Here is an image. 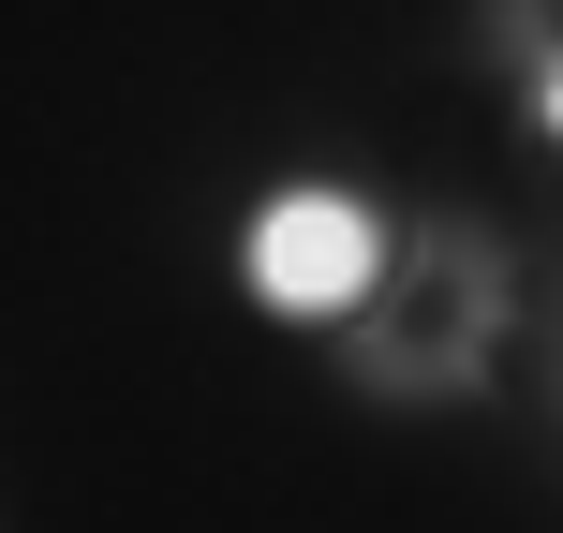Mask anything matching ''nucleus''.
<instances>
[{
    "label": "nucleus",
    "mask_w": 563,
    "mask_h": 533,
    "mask_svg": "<svg viewBox=\"0 0 563 533\" xmlns=\"http://www.w3.org/2000/svg\"><path fill=\"white\" fill-rule=\"evenodd\" d=\"M534 341V237L505 208H416L386 237V281L341 311V386L371 415H460Z\"/></svg>",
    "instance_id": "nucleus-1"
},
{
    "label": "nucleus",
    "mask_w": 563,
    "mask_h": 533,
    "mask_svg": "<svg viewBox=\"0 0 563 533\" xmlns=\"http://www.w3.org/2000/svg\"><path fill=\"white\" fill-rule=\"evenodd\" d=\"M475 75L505 89V119L563 164V15L549 0H475Z\"/></svg>",
    "instance_id": "nucleus-2"
},
{
    "label": "nucleus",
    "mask_w": 563,
    "mask_h": 533,
    "mask_svg": "<svg viewBox=\"0 0 563 533\" xmlns=\"http://www.w3.org/2000/svg\"><path fill=\"white\" fill-rule=\"evenodd\" d=\"M534 386H549V445H563V326H534Z\"/></svg>",
    "instance_id": "nucleus-3"
},
{
    "label": "nucleus",
    "mask_w": 563,
    "mask_h": 533,
    "mask_svg": "<svg viewBox=\"0 0 563 533\" xmlns=\"http://www.w3.org/2000/svg\"><path fill=\"white\" fill-rule=\"evenodd\" d=\"M534 326H563V237L534 253Z\"/></svg>",
    "instance_id": "nucleus-4"
},
{
    "label": "nucleus",
    "mask_w": 563,
    "mask_h": 533,
    "mask_svg": "<svg viewBox=\"0 0 563 533\" xmlns=\"http://www.w3.org/2000/svg\"><path fill=\"white\" fill-rule=\"evenodd\" d=\"M549 15H563V0H549Z\"/></svg>",
    "instance_id": "nucleus-5"
}]
</instances>
